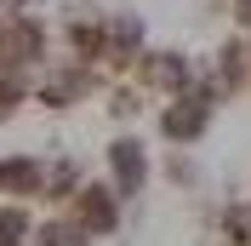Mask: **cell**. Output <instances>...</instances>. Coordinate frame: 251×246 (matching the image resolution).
Segmentation results:
<instances>
[{"label":"cell","instance_id":"obj_1","mask_svg":"<svg viewBox=\"0 0 251 246\" xmlns=\"http://www.w3.org/2000/svg\"><path fill=\"white\" fill-rule=\"evenodd\" d=\"M211 97L205 92H177L172 103L160 109V132H166V143H200L205 126H211Z\"/></svg>","mask_w":251,"mask_h":246},{"label":"cell","instance_id":"obj_2","mask_svg":"<svg viewBox=\"0 0 251 246\" xmlns=\"http://www.w3.org/2000/svg\"><path fill=\"white\" fill-rule=\"evenodd\" d=\"M46 58V29L34 17H6L0 23V75H17Z\"/></svg>","mask_w":251,"mask_h":246},{"label":"cell","instance_id":"obj_3","mask_svg":"<svg viewBox=\"0 0 251 246\" xmlns=\"http://www.w3.org/2000/svg\"><path fill=\"white\" fill-rule=\"evenodd\" d=\"M75 223L86 235H114V229H120V195L103 189V184L75 189Z\"/></svg>","mask_w":251,"mask_h":246},{"label":"cell","instance_id":"obj_4","mask_svg":"<svg viewBox=\"0 0 251 246\" xmlns=\"http://www.w3.org/2000/svg\"><path fill=\"white\" fill-rule=\"evenodd\" d=\"M137 75H143V86H154V92H188V58L183 52H137Z\"/></svg>","mask_w":251,"mask_h":246},{"label":"cell","instance_id":"obj_5","mask_svg":"<svg viewBox=\"0 0 251 246\" xmlns=\"http://www.w3.org/2000/svg\"><path fill=\"white\" fill-rule=\"evenodd\" d=\"M109 172H114V195H137L143 184H149V154H143L137 138H114L109 143Z\"/></svg>","mask_w":251,"mask_h":246},{"label":"cell","instance_id":"obj_6","mask_svg":"<svg viewBox=\"0 0 251 246\" xmlns=\"http://www.w3.org/2000/svg\"><path fill=\"white\" fill-rule=\"evenodd\" d=\"M143 52V23L131 12H120V17H109L103 23V58H114V63H131Z\"/></svg>","mask_w":251,"mask_h":246},{"label":"cell","instance_id":"obj_7","mask_svg":"<svg viewBox=\"0 0 251 246\" xmlns=\"http://www.w3.org/2000/svg\"><path fill=\"white\" fill-rule=\"evenodd\" d=\"M46 184V166L29 160V154H12V160H0V195H40Z\"/></svg>","mask_w":251,"mask_h":246},{"label":"cell","instance_id":"obj_8","mask_svg":"<svg viewBox=\"0 0 251 246\" xmlns=\"http://www.w3.org/2000/svg\"><path fill=\"white\" fill-rule=\"evenodd\" d=\"M86 86H92V75H86V69H57V75L40 86V97H46L51 109H69L80 92H86Z\"/></svg>","mask_w":251,"mask_h":246},{"label":"cell","instance_id":"obj_9","mask_svg":"<svg viewBox=\"0 0 251 246\" xmlns=\"http://www.w3.org/2000/svg\"><path fill=\"white\" fill-rule=\"evenodd\" d=\"M75 189H80V166H75V160H57V166H46V184H40V195L69 200Z\"/></svg>","mask_w":251,"mask_h":246},{"label":"cell","instance_id":"obj_10","mask_svg":"<svg viewBox=\"0 0 251 246\" xmlns=\"http://www.w3.org/2000/svg\"><path fill=\"white\" fill-rule=\"evenodd\" d=\"M34 241H40V246H86V229H80L75 217H63V223H46Z\"/></svg>","mask_w":251,"mask_h":246},{"label":"cell","instance_id":"obj_11","mask_svg":"<svg viewBox=\"0 0 251 246\" xmlns=\"http://www.w3.org/2000/svg\"><path fill=\"white\" fill-rule=\"evenodd\" d=\"M23 235H29V212L23 206H6L0 212V246H17Z\"/></svg>","mask_w":251,"mask_h":246},{"label":"cell","instance_id":"obj_12","mask_svg":"<svg viewBox=\"0 0 251 246\" xmlns=\"http://www.w3.org/2000/svg\"><path fill=\"white\" fill-rule=\"evenodd\" d=\"M17 103H23V80H17V75H0V115H12Z\"/></svg>","mask_w":251,"mask_h":246},{"label":"cell","instance_id":"obj_13","mask_svg":"<svg viewBox=\"0 0 251 246\" xmlns=\"http://www.w3.org/2000/svg\"><path fill=\"white\" fill-rule=\"evenodd\" d=\"M172 178H177V184H194L200 172H194V160H172Z\"/></svg>","mask_w":251,"mask_h":246},{"label":"cell","instance_id":"obj_14","mask_svg":"<svg viewBox=\"0 0 251 246\" xmlns=\"http://www.w3.org/2000/svg\"><path fill=\"white\" fill-rule=\"evenodd\" d=\"M234 17H240V23L251 29V0H234Z\"/></svg>","mask_w":251,"mask_h":246},{"label":"cell","instance_id":"obj_15","mask_svg":"<svg viewBox=\"0 0 251 246\" xmlns=\"http://www.w3.org/2000/svg\"><path fill=\"white\" fill-rule=\"evenodd\" d=\"M6 17H17V0H0V23H6Z\"/></svg>","mask_w":251,"mask_h":246},{"label":"cell","instance_id":"obj_16","mask_svg":"<svg viewBox=\"0 0 251 246\" xmlns=\"http://www.w3.org/2000/svg\"><path fill=\"white\" fill-rule=\"evenodd\" d=\"M246 223H251V200H246Z\"/></svg>","mask_w":251,"mask_h":246},{"label":"cell","instance_id":"obj_17","mask_svg":"<svg viewBox=\"0 0 251 246\" xmlns=\"http://www.w3.org/2000/svg\"><path fill=\"white\" fill-rule=\"evenodd\" d=\"M246 58H251V40H246Z\"/></svg>","mask_w":251,"mask_h":246}]
</instances>
